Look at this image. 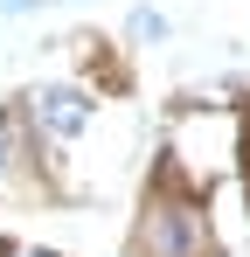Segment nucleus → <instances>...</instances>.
<instances>
[{"instance_id":"obj_1","label":"nucleus","mask_w":250,"mask_h":257,"mask_svg":"<svg viewBox=\"0 0 250 257\" xmlns=\"http://www.w3.org/2000/svg\"><path fill=\"white\" fill-rule=\"evenodd\" d=\"M146 250H153V257H195V250H202V215L153 209V215H146Z\"/></svg>"},{"instance_id":"obj_2","label":"nucleus","mask_w":250,"mask_h":257,"mask_svg":"<svg viewBox=\"0 0 250 257\" xmlns=\"http://www.w3.org/2000/svg\"><path fill=\"white\" fill-rule=\"evenodd\" d=\"M35 118H42V132H56V139H70V132L90 118V104H83L77 90H42L35 97Z\"/></svg>"},{"instance_id":"obj_3","label":"nucleus","mask_w":250,"mask_h":257,"mask_svg":"<svg viewBox=\"0 0 250 257\" xmlns=\"http://www.w3.org/2000/svg\"><path fill=\"white\" fill-rule=\"evenodd\" d=\"M14 7H28V0H0V14H14Z\"/></svg>"},{"instance_id":"obj_4","label":"nucleus","mask_w":250,"mask_h":257,"mask_svg":"<svg viewBox=\"0 0 250 257\" xmlns=\"http://www.w3.org/2000/svg\"><path fill=\"white\" fill-rule=\"evenodd\" d=\"M0 167H7V132H0Z\"/></svg>"},{"instance_id":"obj_5","label":"nucleus","mask_w":250,"mask_h":257,"mask_svg":"<svg viewBox=\"0 0 250 257\" xmlns=\"http://www.w3.org/2000/svg\"><path fill=\"white\" fill-rule=\"evenodd\" d=\"M35 257H42V250H35Z\"/></svg>"}]
</instances>
